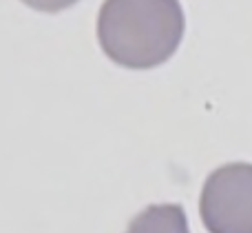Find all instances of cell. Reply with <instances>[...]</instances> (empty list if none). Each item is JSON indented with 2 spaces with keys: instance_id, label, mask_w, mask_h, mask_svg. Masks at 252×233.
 <instances>
[{
  "instance_id": "cell-2",
  "label": "cell",
  "mask_w": 252,
  "mask_h": 233,
  "mask_svg": "<svg viewBox=\"0 0 252 233\" xmlns=\"http://www.w3.org/2000/svg\"><path fill=\"white\" fill-rule=\"evenodd\" d=\"M199 213L208 233H252V164L232 162L210 173Z\"/></svg>"
},
{
  "instance_id": "cell-3",
  "label": "cell",
  "mask_w": 252,
  "mask_h": 233,
  "mask_svg": "<svg viewBox=\"0 0 252 233\" xmlns=\"http://www.w3.org/2000/svg\"><path fill=\"white\" fill-rule=\"evenodd\" d=\"M126 233H190L179 204H153L128 225Z\"/></svg>"
},
{
  "instance_id": "cell-4",
  "label": "cell",
  "mask_w": 252,
  "mask_h": 233,
  "mask_svg": "<svg viewBox=\"0 0 252 233\" xmlns=\"http://www.w3.org/2000/svg\"><path fill=\"white\" fill-rule=\"evenodd\" d=\"M22 2L29 4L31 9H38V11H44V13H58L62 9H69L78 0H22Z\"/></svg>"
},
{
  "instance_id": "cell-1",
  "label": "cell",
  "mask_w": 252,
  "mask_h": 233,
  "mask_svg": "<svg viewBox=\"0 0 252 233\" xmlns=\"http://www.w3.org/2000/svg\"><path fill=\"white\" fill-rule=\"evenodd\" d=\"M184 27L179 0H106L97 16V40L120 67L153 69L177 51Z\"/></svg>"
}]
</instances>
